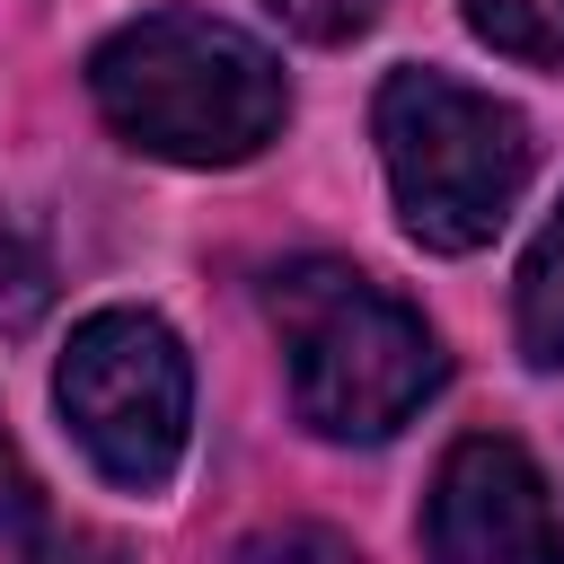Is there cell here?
Returning <instances> with one entry per match:
<instances>
[{
  "label": "cell",
  "mask_w": 564,
  "mask_h": 564,
  "mask_svg": "<svg viewBox=\"0 0 564 564\" xmlns=\"http://www.w3.org/2000/svg\"><path fill=\"white\" fill-rule=\"evenodd\" d=\"M88 97L132 150L176 159V167H238L291 115L282 62L256 35L194 18V9H159V18L115 26L88 53Z\"/></svg>",
  "instance_id": "cell-1"
},
{
  "label": "cell",
  "mask_w": 564,
  "mask_h": 564,
  "mask_svg": "<svg viewBox=\"0 0 564 564\" xmlns=\"http://www.w3.org/2000/svg\"><path fill=\"white\" fill-rule=\"evenodd\" d=\"M264 308L282 326L291 405L326 441H388L441 388L432 326L405 300H388L370 273H352V264H326V256L282 264Z\"/></svg>",
  "instance_id": "cell-2"
},
{
  "label": "cell",
  "mask_w": 564,
  "mask_h": 564,
  "mask_svg": "<svg viewBox=\"0 0 564 564\" xmlns=\"http://www.w3.org/2000/svg\"><path fill=\"white\" fill-rule=\"evenodd\" d=\"M379 159L405 229L441 256H467L529 185V123L449 70H397L379 88Z\"/></svg>",
  "instance_id": "cell-3"
},
{
  "label": "cell",
  "mask_w": 564,
  "mask_h": 564,
  "mask_svg": "<svg viewBox=\"0 0 564 564\" xmlns=\"http://www.w3.org/2000/svg\"><path fill=\"white\" fill-rule=\"evenodd\" d=\"M53 405L79 432V449L97 458V476L159 494L185 458V423H194V370L185 344L150 317V308H97L70 326V352L53 370Z\"/></svg>",
  "instance_id": "cell-4"
},
{
  "label": "cell",
  "mask_w": 564,
  "mask_h": 564,
  "mask_svg": "<svg viewBox=\"0 0 564 564\" xmlns=\"http://www.w3.org/2000/svg\"><path fill=\"white\" fill-rule=\"evenodd\" d=\"M423 546L432 564H564V529L529 449L502 432H467L432 476Z\"/></svg>",
  "instance_id": "cell-5"
},
{
  "label": "cell",
  "mask_w": 564,
  "mask_h": 564,
  "mask_svg": "<svg viewBox=\"0 0 564 564\" xmlns=\"http://www.w3.org/2000/svg\"><path fill=\"white\" fill-rule=\"evenodd\" d=\"M520 352L529 361H564V203H555V220L538 229V247H529V264H520Z\"/></svg>",
  "instance_id": "cell-6"
},
{
  "label": "cell",
  "mask_w": 564,
  "mask_h": 564,
  "mask_svg": "<svg viewBox=\"0 0 564 564\" xmlns=\"http://www.w3.org/2000/svg\"><path fill=\"white\" fill-rule=\"evenodd\" d=\"M467 26L511 62H564V0H467Z\"/></svg>",
  "instance_id": "cell-7"
},
{
  "label": "cell",
  "mask_w": 564,
  "mask_h": 564,
  "mask_svg": "<svg viewBox=\"0 0 564 564\" xmlns=\"http://www.w3.org/2000/svg\"><path fill=\"white\" fill-rule=\"evenodd\" d=\"M238 564H361V555L335 529H317V520H282V529H256L238 546Z\"/></svg>",
  "instance_id": "cell-8"
},
{
  "label": "cell",
  "mask_w": 564,
  "mask_h": 564,
  "mask_svg": "<svg viewBox=\"0 0 564 564\" xmlns=\"http://www.w3.org/2000/svg\"><path fill=\"white\" fill-rule=\"evenodd\" d=\"M308 44H344V35H361L370 18H379V0H273Z\"/></svg>",
  "instance_id": "cell-9"
},
{
  "label": "cell",
  "mask_w": 564,
  "mask_h": 564,
  "mask_svg": "<svg viewBox=\"0 0 564 564\" xmlns=\"http://www.w3.org/2000/svg\"><path fill=\"white\" fill-rule=\"evenodd\" d=\"M35 520V476H26V458H18V441L0 432V538H18Z\"/></svg>",
  "instance_id": "cell-10"
},
{
  "label": "cell",
  "mask_w": 564,
  "mask_h": 564,
  "mask_svg": "<svg viewBox=\"0 0 564 564\" xmlns=\"http://www.w3.org/2000/svg\"><path fill=\"white\" fill-rule=\"evenodd\" d=\"M35 564H123V555H115V546H97V538H53Z\"/></svg>",
  "instance_id": "cell-11"
},
{
  "label": "cell",
  "mask_w": 564,
  "mask_h": 564,
  "mask_svg": "<svg viewBox=\"0 0 564 564\" xmlns=\"http://www.w3.org/2000/svg\"><path fill=\"white\" fill-rule=\"evenodd\" d=\"M0 273H9V229H0Z\"/></svg>",
  "instance_id": "cell-12"
}]
</instances>
